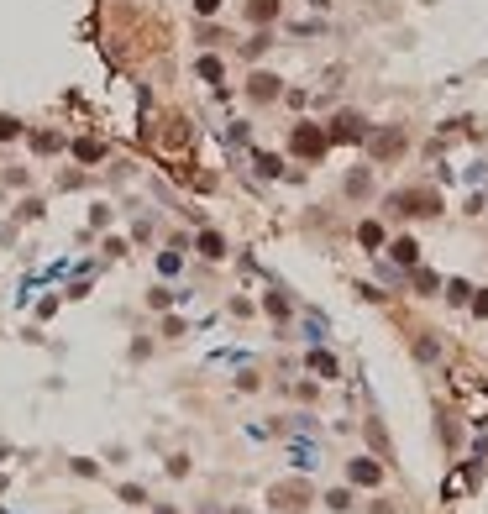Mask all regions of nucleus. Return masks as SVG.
Instances as JSON below:
<instances>
[{
  "label": "nucleus",
  "instance_id": "1",
  "mask_svg": "<svg viewBox=\"0 0 488 514\" xmlns=\"http://www.w3.org/2000/svg\"><path fill=\"white\" fill-rule=\"evenodd\" d=\"M399 215H441V195L436 189H404V195L389 199Z\"/></svg>",
  "mask_w": 488,
  "mask_h": 514
},
{
  "label": "nucleus",
  "instance_id": "2",
  "mask_svg": "<svg viewBox=\"0 0 488 514\" xmlns=\"http://www.w3.org/2000/svg\"><path fill=\"white\" fill-rule=\"evenodd\" d=\"M289 147H294V153H300V158H320V153H325V147H331V137H325V131H320V126H310V121H305V126H294V137H289Z\"/></svg>",
  "mask_w": 488,
  "mask_h": 514
},
{
  "label": "nucleus",
  "instance_id": "3",
  "mask_svg": "<svg viewBox=\"0 0 488 514\" xmlns=\"http://www.w3.org/2000/svg\"><path fill=\"white\" fill-rule=\"evenodd\" d=\"M325 137H331V142H362V137H368V121H362L357 111H342L331 126H325Z\"/></svg>",
  "mask_w": 488,
  "mask_h": 514
},
{
  "label": "nucleus",
  "instance_id": "4",
  "mask_svg": "<svg viewBox=\"0 0 488 514\" xmlns=\"http://www.w3.org/2000/svg\"><path fill=\"white\" fill-rule=\"evenodd\" d=\"M368 147H373V158H378V163H394V158L404 153V131H399V126L373 131V137H368Z\"/></svg>",
  "mask_w": 488,
  "mask_h": 514
},
{
  "label": "nucleus",
  "instance_id": "5",
  "mask_svg": "<svg viewBox=\"0 0 488 514\" xmlns=\"http://www.w3.org/2000/svg\"><path fill=\"white\" fill-rule=\"evenodd\" d=\"M247 100H257V105L278 100V79H273V74H252V79H247Z\"/></svg>",
  "mask_w": 488,
  "mask_h": 514
},
{
  "label": "nucleus",
  "instance_id": "6",
  "mask_svg": "<svg viewBox=\"0 0 488 514\" xmlns=\"http://www.w3.org/2000/svg\"><path fill=\"white\" fill-rule=\"evenodd\" d=\"M378 478H384V467H378L373 456H357V462H352V483H362V488H373Z\"/></svg>",
  "mask_w": 488,
  "mask_h": 514
},
{
  "label": "nucleus",
  "instance_id": "7",
  "mask_svg": "<svg viewBox=\"0 0 488 514\" xmlns=\"http://www.w3.org/2000/svg\"><path fill=\"white\" fill-rule=\"evenodd\" d=\"M247 21H257V26L278 21V0H247Z\"/></svg>",
  "mask_w": 488,
  "mask_h": 514
},
{
  "label": "nucleus",
  "instance_id": "8",
  "mask_svg": "<svg viewBox=\"0 0 488 514\" xmlns=\"http://www.w3.org/2000/svg\"><path fill=\"white\" fill-rule=\"evenodd\" d=\"M389 252H394V263H404V268H415V263H420V247H415L410 236H399V241H394Z\"/></svg>",
  "mask_w": 488,
  "mask_h": 514
},
{
  "label": "nucleus",
  "instance_id": "9",
  "mask_svg": "<svg viewBox=\"0 0 488 514\" xmlns=\"http://www.w3.org/2000/svg\"><path fill=\"white\" fill-rule=\"evenodd\" d=\"M357 241H362V247H384V226H378V221H362V226H357Z\"/></svg>",
  "mask_w": 488,
  "mask_h": 514
},
{
  "label": "nucleus",
  "instance_id": "10",
  "mask_svg": "<svg viewBox=\"0 0 488 514\" xmlns=\"http://www.w3.org/2000/svg\"><path fill=\"white\" fill-rule=\"evenodd\" d=\"M200 252H205V257H226V241H221V231H200Z\"/></svg>",
  "mask_w": 488,
  "mask_h": 514
},
{
  "label": "nucleus",
  "instance_id": "11",
  "mask_svg": "<svg viewBox=\"0 0 488 514\" xmlns=\"http://www.w3.org/2000/svg\"><path fill=\"white\" fill-rule=\"evenodd\" d=\"M310 368L320 378H336V357H325V351H310Z\"/></svg>",
  "mask_w": 488,
  "mask_h": 514
},
{
  "label": "nucleus",
  "instance_id": "12",
  "mask_svg": "<svg viewBox=\"0 0 488 514\" xmlns=\"http://www.w3.org/2000/svg\"><path fill=\"white\" fill-rule=\"evenodd\" d=\"M200 79H210V84H221V58H200Z\"/></svg>",
  "mask_w": 488,
  "mask_h": 514
},
{
  "label": "nucleus",
  "instance_id": "13",
  "mask_svg": "<svg viewBox=\"0 0 488 514\" xmlns=\"http://www.w3.org/2000/svg\"><path fill=\"white\" fill-rule=\"evenodd\" d=\"M257 168H263V179H278V173H283V163H278L273 153H263V158H257Z\"/></svg>",
  "mask_w": 488,
  "mask_h": 514
},
{
  "label": "nucleus",
  "instance_id": "14",
  "mask_svg": "<svg viewBox=\"0 0 488 514\" xmlns=\"http://www.w3.org/2000/svg\"><path fill=\"white\" fill-rule=\"evenodd\" d=\"M11 137H21V121L16 116H0V142H11Z\"/></svg>",
  "mask_w": 488,
  "mask_h": 514
},
{
  "label": "nucleus",
  "instance_id": "15",
  "mask_svg": "<svg viewBox=\"0 0 488 514\" xmlns=\"http://www.w3.org/2000/svg\"><path fill=\"white\" fill-rule=\"evenodd\" d=\"M446 300H452V305H467V300H472V289H467V283H462V278H457V283H452V289H446Z\"/></svg>",
  "mask_w": 488,
  "mask_h": 514
},
{
  "label": "nucleus",
  "instance_id": "16",
  "mask_svg": "<svg viewBox=\"0 0 488 514\" xmlns=\"http://www.w3.org/2000/svg\"><path fill=\"white\" fill-rule=\"evenodd\" d=\"M325 504H331V509H352V493L336 488V493H325Z\"/></svg>",
  "mask_w": 488,
  "mask_h": 514
},
{
  "label": "nucleus",
  "instance_id": "17",
  "mask_svg": "<svg viewBox=\"0 0 488 514\" xmlns=\"http://www.w3.org/2000/svg\"><path fill=\"white\" fill-rule=\"evenodd\" d=\"M347 195H368V173H352V179H347Z\"/></svg>",
  "mask_w": 488,
  "mask_h": 514
},
{
  "label": "nucleus",
  "instance_id": "18",
  "mask_svg": "<svg viewBox=\"0 0 488 514\" xmlns=\"http://www.w3.org/2000/svg\"><path fill=\"white\" fill-rule=\"evenodd\" d=\"M74 153H79V158H90V163H94V158H100V153H105V147H100V142H79V147H74Z\"/></svg>",
  "mask_w": 488,
  "mask_h": 514
},
{
  "label": "nucleus",
  "instance_id": "19",
  "mask_svg": "<svg viewBox=\"0 0 488 514\" xmlns=\"http://www.w3.org/2000/svg\"><path fill=\"white\" fill-rule=\"evenodd\" d=\"M195 11H200V16H215V11H221V0H195Z\"/></svg>",
  "mask_w": 488,
  "mask_h": 514
},
{
  "label": "nucleus",
  "instance_id": "20",
  "mask_svg": "<svg viewBox=\"0 0 488 514\" xmlns=\"http://www.w3.org/2000/svg\"><path fill=\"white\" fill-rule=\"evenodd\" d=\"M478 294V300H472V310H478V315H488V289H472Z\"/></svg>",
  "mask_w": 488,
  "mask_h": 514
}]
</instances>
